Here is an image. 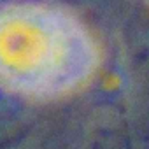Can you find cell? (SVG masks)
<instances>
[{
    "label": "cell",
    "mask_w": 149,
    "mask_h": 149,
    "mask_svg": "<svg viewBox=\"0 0 149 149\" xmlns=\"http://www.w3.org/2000/svg\"><path fill=\"white\" fill-rule=\"evenodd\" d=\"M90 61L81 28L37 2L0 7V83L23 95H51L74 84Z\"/></svg>",
    "instance_id": "obj_1"
}]
</instances>
